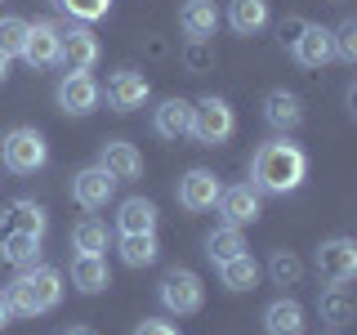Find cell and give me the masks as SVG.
<instances>
[{
    "mask_svg": "<svg viewBox=\"0 0 357 335\" xmlns=\"http://www.w3.org/2000/svg\"><path fill=\"white\" fill-rule=\"evenodd\" d=\"M308 179V156L290 139H268L250 156V188L268 197H286Z\"/></svg>",
    "mask_w": 357,
    "mask_h": 335,
    "instance_id": "cell-1",
    "label": "cell"
},
{
    "mask_svg": "<svg viewBox=\"0 0 357 335\" xmlns=\"http://www.w3.org/2000/svg\"><path fill=\"white\" fill-rule=\"evenodd\" d=\"M5 299L18 318H40V313L59 308L63 299V273L50 264H31V268H18V277L5 286Z\"/></svg>",
    "mask_w": 357,
    "mask_h": 335,
    "instance_id": "cell-2",
    "label": "cell"
},
{
    "mask_svg": "<svg viewBox=\"0 0 357 335\" xmlns=\"http://www.w3.org/2000/svg\"><path fill=\"white\" fill-rule=\"evenodd\" d=\"M232 130H237V112H232L228 98L219 94H206L192 103V139L201 143V148H219V143L232 139Z\"/></svg>",
    "mask_w": 357,
    "mask_h": 335,
    "instance_id": "cell-3",
    "label": "cell"
},
{
    "mask_svg": "<svg viewBox=\"0 0 357 335\" xmlns=\"http://www.w3.org/2000/svg\"><path fill=\"white\" fill-rule=\"evenodd\" d=\"M0 161L14 174H36L50 161V143H45V134L36 126H14L0 139Z\"/></svg>",
    "mask_w": 357,
    "mask_h": 335,
    "instance_id": "cell-4",
    "label": "cell"
},
{
    "mask_svg": "<svg viewBox=\"0 0 357 335\" xmlns=\"http://www.w3.org/2000/svg\"><path fill=\"white\" fill-rule=\"evenodd\" d=\"M156 295H161V304L178 313V318H188V313H197L201 304H206V286H201V277L192 273V268H170V273L161 277V286H156Z\"/></svg>",
    "mask_w": 357,
    "mask_h": 335,
    "instance_id": "cell-5",
    "label": "cell"
},
{
    "mask_svg": "<svg viewBox=\"0 0 357 335\" xmlns=\"http://www.w3.org/2000/svg\"><path fill=\"white\" fill-rule=\"evenodd\" d=\"M54 103H59V112H67V117H89V112L103 103V85L89 72H63L59 89H54Z\"/></svg>",
    "mask_w": 357,
    "mask_h": 335,
    "instance_id": "cell-6",
    "label": "cell"
},
{
    "mask_svg": "<svg viewBox=\"0 0 357 335\" xmlns=\"http://www.w3.org/2000/svg\"><path fill=\"white\" fill-rule=\"evenodd\" d=\"M317 273L326 286H349L357 277V241L353 237H331L317 246Z\"/></svg>",
    "mask_w": 357,
    "mask_h": 335,
    "instance_id": "cell-7",
    "label": "cell"
},
{
    "mask_svg": "<svg viewBox=\"0 0 357 335\" xmlns=\"http://www.w3.org/2000/svg\"><path fill=\"white\" fill-rule=\"evenodd\" d=\"M18 59H27V67H36V72H45V67H59L63 63V27L50 18H36L27 27V45H22Z\"/></svg>",
    "mask_w": 357,
    "mask_h": 335,
    "instance_id": "cell-8",
    "label": "cell"
},
{
    "mask_svg": "<svg viewBox=\"0 0 357 335\" xmlns=\"http://www.w3.org/2000/svg\"><path fill=\"white\" fill-rule=\"evenodd\" d=\"M223 193L219 174L206 170V165H197V170H188L178 179V206L188 210V215H206V210H215V201Z\"/></svg>",
    "mask_w": 357,
    "mask_h": 335,
    "instance_id": "cell-9",
    "label": "cell"
},
{
    "mask_svg": "<svg viewBox=\"0 0 357 335\" xmlns=\"http://www.w3.org/2000/svg\"><path fill=\"white\" fill-rule=\"evenodd\" d=\"M103 59V45L89 31V22H67L63 27V67L67 72H89Z\"/></svg>",
    "mask_w": 357,
    "mask_h": 335,
    "instance_id": "cell-10",
    "label": "cell"
},
{
    "mask_svg": "<svg viewBox=\"0 0 357 335\" xmlns=\"http://www.w3.org/2000/svg\"><path fill=\"white\" fill-rule=\"evenodd\" d=\"M112 197H116V179L103 165H85V170L72 174V201L81 210H103Z\"/></svg>",
    "mask_w": 357,
    "mask_h": 335,
    "instance_id": "cell-11",
    "label": "cell"
},
{
    "mask_svg": "<svg viewBox=\"0 0 357 335\" xmlns=\"http://www.w3.org/2000/svg\"><path fill=\"white\" fill-rule=\"evenodd\" d=\"M103 94H107V107H112V112H134V107L148 103L152 85H148V76H143V72L121 67V72L107 76V89H103Z\"/></svg>",
    "mask_w": 357,
    "mask_h": 335,
    "instance_id": "cell-12",
    "label": "cell"
},
{
    "mask_svg": "<svg viewBox=\"0 0 357 335\" xmlns=\"http://www.w3.org/2000/svg\"><path fill=\"white\" fill-rule=\"evenodd\" d=\"M290 59H295L299 67H326L335 59L331 27H321V22H304V27H299V36L290 40Z\"/></svg>",
    "mask_w": 357,
    "mask_h": 335,
    "instance_id": "cell-13",
    "label": "cell"
},
{
    "mask_svg": "<svg viewBox=\"0 0 357 335\" xmlns=\"http://www.w3.org/2000/svg\"><path fill=\"white\" fill-rule=\"evenodd\" d=\"M45 228H50V215H45V206L31 201V197H18L0 210V232H31V237H45Z\"/></svg>",
    "mask_w": 357,
    "mask_h": 335,
    "instance_id": "cell-14",
    "label": "cell"
},
{
    "mask_svg": "<svg viewBox=\"0 0 357 335\" xmlns=\"http://www.w3.org/2000/svg\"><path fill=\"white\" fill-rule=\"evenodd\" d=\"M219 215H223V223H232V228H245V223H255L264 215L259 210V193H255L250 184H237V188H223L219 193Z\"/></svg>",
    "mask_w": 357,
    "mask_h": 335,
    "instance_id": "cell-15",
    "label": "cell"
},
{
    "mask_svg": "<svg viewBox=\"0 0 357 335\" xmlns=\"http://www.w3.org/2000/svg\"><path fill=\"white\" fill-rule=\"evenodd\" d=\"M264 121L273 130H299L304 126V98L295 94V89H268V98H264Z\"/></svg>",
    "mask_w": 357,
    "mask_h": 335,
    "instance_id": "cell-16",
    "label": "cell"
},
{
    "mask_svg": "<svg viewBox=\"0 0 357 335\" xmlns=\"http://www.w3.org/2000/svg\"><path fill=\"white\" fill-rule=\"evenodd\" d=\"M152 130L161 134V139H188V130H192V103L188 98H165V103L152 107Z\"/></svg>",
    "mask_w": 357,
    "mask_h": 335,
    "instance_id": "cell-17",
    "label": "cell"
},
{
    "mask_svg": "<svg viewBox=\"0 0 357 335\" xmlns=\"http://www.w3.org/2000/svg\"><path fill=\"white\" fill-rule=\"evenodd\" d=\"M98 165L116 179V184H126V179H139L143 174V156H139V148L134 143H126V139H107L103 143V152H98Z\"/></svg>",
    "mask_w": 357,
    "mask_h": 335,
    "instance_id": "cell-18",
    "label": "cell"
},
{
    "mask_svg": "<svg viewBox=\"0 0 357 335\" xmlns=\"http://www.w3.org/2000/svg\"><path fill=\"white\" fill-rule=\"evenodd\" d=\"M178 27H183L188 40H210L215 27H219L215 0H183V9H178Z\"/></svg>",
    "mask_w": 357,
    "mask_h": 335,
    "instance_id": "cell-19",
    "label": "cell"
},
{
    "mask_svg": "<svg viewBox=\"0 0 357 335\" xmlns=\"http://www.w3.org/2000/svg\"><path fill=\"white\" fill-rule=\"evenodd\" d=\"M304 304L299 299H290V295H282V299H273V304L264 308V331L268 335H304Z\"/></svg>",
    "mask_w": 357,
    "mask_h": 335,
    "instance_id": "cell-20",
    "label": "cell"
},
{
    "mask_svg": "<svg viewBox=\"0 0 357 335\" xmlns=\"http://www.w3.org/2000/svg\"><path fill=\"white\" fill-rule=\"evenodd\" d=\"M156 223H161L156 201H148V197H126V201H121L116 232H156Z\"/></svg>",
    "mask_w": 357,
    "mask_h": 335,
    "instance_id": "cell-21",
    "label": "cell"
},
{
    "mask_svg": "<svg viewBox=\"0 0 357 335\" xmlns=\"http://www.w3.org/2000/svg\"><path fill=\"white\" fill-rule=\"evenodd\" d=\"M72 286L81 290V295H98V290H107L112 273H107L103 255H76V260H72Z\"/></svg>",
    "mask_w": 357,
    "mask_h": 335,
    "instance_id": "cell-22",
    "label": "cell"
},
{
    "mask_svg": "<svg viewBox=\"0 0 357 335\" xmlns=\"http://www.w3.org/2000/svg\"><path fill=\"white\" fill-rule=\"evenodd\" d=\"M228 27L237 36H255L268 27V0H228Z\"/></svg>",
    "mask_w": 357,
    "mask_h": 335,
    "instance_id": "cell-23",
    "label": "cell"
},
{
    "mask_svg": "<svg viewBox=\"0 0 357 335\" xmlns=\"http://www.w3.org/2000/svg\"><path fill=\"white\" fill-rule=\"evenodd\" d=\"M0 260L14 268L40 264V237H31V232H0Z\"/></svg>",
    "mask_w": 357,
    "mask_h": 335,
    "instance_id": "cell-24",
    "label": "cell"
},
{
    "mask_svg": "<svg viewBox=\"0 0 357 335\" xmlns=\"http://www.w3.org/2000/svg\"><path fill=\"white\" fill-rule=\"evenodd\" d=\"M116 251H121V264H130V268H148V264H156L161 246H156V232H121Z\"/></svg>",
    "mask_w": 357,
    "mask_h": 335,
    "instance_id": "cell-25",
    "label": "cell"
},
{
    "mask_svg": "<svg viewBox=\"0 0 357 335\" xmlns=\"http://www.w3.org/2000/svg\"><path fill=\"white\" fill-rule=\"evenodd\" d=\"M219 282L228 290H255V282H259V264H255V255L241 251V255H232V260H223L219 264Z\"/></svg>",
    "mask_w": 357,
    "mask_h": 335,
    "instance_id": "cell-26",
    "label": "cell"
},
{
    "mask_svg": "<svg viewBox=\"0 0 357 335\" xmlns=\"http://www.w3.org/2000/svg\"><path fill=\"white\" fill-rule=\"evenodd\" d=\"M317 313H321V322H331V327H349V322H353V295H349V286H326V290H321V299H317Z\"/></svg>",
    "mask_w": 357,
    "mask_h": 335,
    "instance_id": "cell-27",
    "label": "cell"
},
{
    "mask_svg": "<svg viewBox=\"0 0 357 335\" xmlns=\"http://www.w3.org/2000/svg\"><path fill=\"white\" fill-rule=\"evenodd\" d=\"M241 251H245V237H241V228H232V223H223V228H215L206 237L210 264H223V260H232V255H241Z\"/></svg>",
    "mask_w": 357,
    "mask_h": 335,
    "instance_id": "cell-28",
    "label": "cell"
},
{
    "mask_svg": "<svg viewBox=\"0 0 357 335\" xmlns=\"http://www.w3.org/2000/svg\"><path fill=\"white\" fill-rule=\"evenodd\" d=\"M72 251H76V255H103V251H107V223L81 219V223L72 228Z\"/></svg>",
    "mask_w": 357,
    "mask_h": 335,
    "instance_id": "cell-29",
    "label": "cell"
},
{
    "mask_svg": "<svg viewBox=\"0 0 357 335\" xmlns=\"http://www.w3.org/2000/svg\"><path fill=\"white\" fill-rule=\"evenodd\" d=\"M27 27H31V22L18 18V14L0 18V54H5V59H18V54H22V45H27Z\"/></svg>",
    "mask_w": 357,
    "mask_h": 335,
    "instance_id": "cell-30",
    "label": "cell"
},
{
    "mask_svg": "<svg viewBox=\"0 0 357 335\" xmlns=\"http://www.w3.org/2000/svg\"><path fill=\"white\" fill-rule=\"evenodd\" d=\"M54 5H59V14L72 18V22H98L112 9V0H54Z\"/></svg>",
    "mask_w": 357,
    "mask_h": 335,
    "instance_id": "cell-31",
    "label": "cell"
},
{
    "mask_svg": "<svg viewBox=\"0 0 357 335\" xmlns=\"http://www.w3.org/2000/svg\"><path fill=\"white\" fill-rule=\"evenodd\" d=\"M268 273H273L277 286H295L299 273H304V264L295 260V251H273V260H268Z\"/></svg>",
    "mask_w": 357,
    "mask_h": 335,
    "instance_id": "cell-32",
    "label": "cell"
},
{
    "mask_svg": "<svg viewBox=\"0 0 357 335\" xmlns=\"http://www.w3.org/2000/svg\"><path fill=\"white\" fill-rule=\"evenodd\" d=\"M331 45H335V59L340 63H357V22L344 18L340 27L331 31Z\"/></svg>",
    "mask_w": 357,
    "mask_h": 335,
    "instance_id": "cell-33",
    "label": "cell"
},
{
    "mask_svg": "<svg viewBox=\"0 0 357 335\" xmlns=\"http://www.w3.org/2000/svg\"><path fill=\"white\" fill-rule=\"evenodd\" d=\"M130 335H178V331L170 327V322H161V318H143Z\"/></svg>",
    "mask_w": 357,
    "mask_h": 335,
    "instance_id": "cell-34",
    "label": "cell"
},
{
    "mask_svg": "<svg viewBox=\"0 0 357 335\" xmlns=\"http://www.w3.org/2000/svg\"><path fill=\"white\" fill-rule=\"evenodd\" d=\"M9 318H14V308H9V299H5V290H0V327H9Z\"/></svg>",
    "mask_w": 357,
    "mask_h": 335,
    "instance_id": "cell-35",
    "label": "cell"
},
{
    "mask_svg": "<svg viewBox=\"0 0 357 335\" xmlns=\"http://www.w3.org/2000/svg\"><path fill=\"white\" fill-rule=\"evenodd\" d=\"M63 335H98V331H94V327H67Z\"/></svg>",
    "mask_w": 357,
    "mask_h": 335,
    "instance_id": "cell-36",
    "label": "cell"
},
{
    "mask_svg": "<svg viewBox=\"0 0 357 335\" xmlns=\"http://www.w3.org/2000/svg\"><path fill=\"white\" fill-rule=\"evenodd\" d=\"M5 76H9V59L0 54V85H5Z\"/></svg>",
    "mask_w": 357,
    "mask_h": 335,
    "instance_id": "cell-37",
    "label": "cell"
}]
</instances>
